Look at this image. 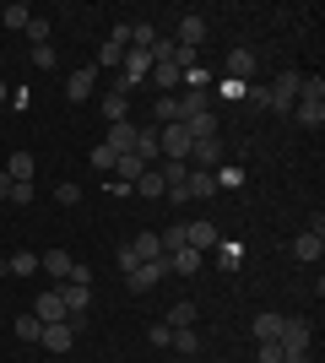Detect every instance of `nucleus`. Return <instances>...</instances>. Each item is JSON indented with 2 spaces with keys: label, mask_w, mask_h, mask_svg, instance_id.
I'll use <instances>...</instances> for the list:
<instances>
[{
  "label": "nucleus",
  "mask_w": 325,
  "mask_h": 363,
  "mask_svg": "<svg viewBox=\"0 0 325 363\" xmlns=\"http://www.w3.org/2000/svg\"><path fill=\"white\" fill-rule=\"evenodd\" d=\"M293 120L304 125V130H320V125H325V82H320V76H304V82H298Z\"/></svg>",
  "instance_id": "nucleus-1"
},
{
  "label": "nucleus",
  "mask_w": 325,
  "mask_h": 363,
  "mask_svg": "<svg viewBox=\"0 0 325 363\" xmlns=\"http://www.w3.org/2000/svg\"><path fill=\"white\" fill-rule=\"evenodd\" d=\"M190 147H195V141H190L185 125H157V152H163L169 163H190Z\"/></svg>",
  "instance_id": "nucleus-2"
},
{
  "label": "nucleus",
  "mask_w": 325,
  "mask_h": 363,
  "mask_svg": "<svg viewBox=\"0 0 325 363\" xmlns=\"http://www.w3.org/2000/svg\"><path fill=\"white\" fill-rule=\"evenodd\" d=\"M298 82H304L298 71H282V76H277V87L266 92V108H271V114H293V104H298Z\"/></svg>",
  "instance_id": "nucleus-3"
},
{
  "label": "nucleus",
  "mask_w": 325,
  "mask_h": 363,
  "mask_svg": "<svg viewBox=\"0 0 325 363\" xmlns=\"http://www.w3.org/2000/svg\"><path fill=\"white\" fill-rule=\"evenodd\" d=\"M277 347H282V352H309V320H298V315H282Z\"/></svg>",
  "instance_id": "nucleus-4"
},
{
  "label": "nucleus",
  "mask_w": 325,
  "mask_h": 363,
  "mask_svg": "<svg viewBox=\"0 0 325 363\" xmlns=\"http://www.w3.org/2000/svg\"><path fill=\"white\" fill-rule=\"evenodd\" d=\"M38 347H49V352H71V347H76V325H71V320H55V325H44V331H38Z\"/></svg>",
  "instance_id": "nucleus-5"
},
{
  "label": "nucleus",
  "mask_w": 325,
  "mask_h": 363,
  "mask_svg": "<svg viewBox=\"0 0 325 363\" xmlns=\"http://www.w3.org/2000/svg\"><path fill=\"white\" fill-rule=\"evenodd\" d=\"M136 136H141V125L136 120H120V125H108L103 147L114 152V157H125V152H136Z\"/></svg>",
  "instance_id": "nucleus-6"
},
{
  "label": "nucleus",
  "mask_w": 325,
  "mask_h": 363,
  "mask_svg": "<svg viewBox=\"0 0 325 363\" xmlns=\"http://www.w3.org/2000/svg\"><path fill=\"white\" fill-rule=\"evenodd\" d=\"M320 255H325V233H320V223H314L309 233H298V239H293V260H298V266H314Z\"/></svg>",
  "instance_id": "nucleus-7"
},
{
  "label": "nucleus",
  "mask_w": 325,
  "mask_h": 363,
  "mask_svg": "<svg viewBox=\"0 0 325 363\" xmlns=\"http://www.w3.org/2000/svg\"><path fill=\"white\" fill-rule=\"evenodd\" d=\"M93 87H98V65H81V71L65 76V98H71V104H87Z\"/></svg>",
  "instance_id": "nucleus-8"
},
{
  "label": "nucleus",
  "mask_w": 325,
  "mask_h": 363,
  "mask_svg": "<svg viewBox=\"0 0 325 363\" xmlns=\"http://www.w3.org/2000/svg\"><path fill=\"white\" fill-rule=\"evenodd\" d=\"M163 277H169V272H163V260H136V272L125 277V282H130V293H152Z\"/></svg>",
  "instance_id": "nucleus-9"
},
{
  "label": "nucleus",
  "mask_w": 325,
  "mask_h": 363,
  "mask_svg": "<svg viewBox=\"0 0 325 363\" xmlns=\"http://www.w3.org/2000/svg\"><path fill=\"white\" fill-rule=\"evenodd\" d=\"M201 250H190V244H185V250H173V255H163V272H169V277H195V272H201Z\"/></svg>",
  "instance_id": "nucleus-10"
},
{
  "label": "nucleus",
  "mask_w": 325,
  "mask_h": 363,
  "mask_svg": "<svg viewBox=\"0 0 325 363\" xmlns=\"http://www.w3.org/2000/svg\"><path fill=\"white\" fill-rule=\"evenodd\" d=\"M190 168H206V174H217V168H222V141H195V147H190Z\"/></svg>",
  "instance_id": "nucleus-11"
},
{
  "label": "nucleus",
  "mask_w": 325,
  "mask_h": 363,
  "mask_svg": "<svg viewBox=\"0 0 325 363\" xmlns=\"http://www.w3.org/2000/svg\"><path fill=\"white\" fill-rule=\"evenodd\" d=\"M173 44H179V49H201V44H206V16H179Z\"/></svg>",
  "instance_id": "nucleus-12"
},
{
  "label": "nucleus",
  "mask_w": 325,
  "mask_h": 363,
  "mask_svg": "<svg viewBox=\"0 0 325 363\" xmlns=\"http://www.w3.org/2000/svg\"><path fill=\"white\" fill-rule=\"evenodd\" d=\"M33 315L44 320V325H55V320H71V315H65V303H60V293H55V288L33 298Z\"/></svg>",
  "instance_id": "nucleus-13"
},
{
  "label": "nucleus",
  "mask_w": 325,
  "mask_h": 363,
  "mask_svg": "<svg viewBox=\"0 0 325 363\" xmlns=\"http://www.w3.org/2000/svg\"><path fill=\"white\" fill-rule=\"evenodd\" d=\"M0 174L11 184H33V152H11V157L0 163Z\"/></svg>",
  "instance_id": "nucleus-14"
},
{
  "label": "nucleus",
  "mask_w": 325,
  "mask_h": 363,
  "mask_svg": "<svg viewBox=\"0 0 325 363\" xmlns=\"http://www.w3.org/2000/svg\"><path fill=\"white\" fill-rule=\"evenodd\" d=\"M228 82H244L249 87V76H255V55H249V49H228Z\"/></svg>",
  "instance_id": "nucleus-15"
},
{
  "label": "nucleus",
  "mask_w": 325,
  "mask_h": 363,
  "mask_svg": "<svg viewBox=\"0 0 325 363\" xmlns=\"http://www.w3.org/2000/svg\"><path fill=\"white\" fill-rule=\"evenodd\" d=\"M185 196H190V201H206V196H217V179L206 174V168H190V174H185Z\"/></svg>",
  "instance_id": "nucleus-16"
},
{
  "label": "nucleus",
  "mask_w": 325,
  "mask_h": 363,
  "mask_svg": "<svg viewBox=\"0 0 325 363\" xmlns=\"http://www.w3.org/2000/svg\"><path fill=\"white\" fill-rule=\"evenodd\" d=\"M71 266H76V260L65 255V250H49V255H38V272H49L55 282H65V277H71Z\"/></svg>",
  "instance_id": "nucleus-17"
},
{
  "label": "nucleus",
  "mask_w": 325,
  "mask_h": 363,
  "mask_svg": "<svg viewBox=\"0 0 325 363\" xmlns=\"http://www.w3.org/2000/svg\"><path fill=\"white\" fill-rule=\"evenodd\" d=\"M98 108H103V120H108V125H120V120H125V108H130V92L108 87V92H103V104H98Z\"/></svg>",
  "instance_id": "nucleus-18"
},
{
  "label": "nucleus",
  "mask_w": 325,
  "mask_h": 363,
  "mask_svg": "<svg viewBox=\"0 0 325 363\" xmlns=\"http://www.w3.org/2000/svg\"><path fill=\"white\" fill-rule=\"evenodd\" d=\"M136 157H141V168H152L163 152H157V125H141V136H136Z\"/></svg>",
  "instance_id": "nucleus-19"
},
{
  "label": "nucleus",
  "mask_w": 325,
  "mask_h": 363,
  "mask_svg": "<svg viewBox=\"0 0 325 363\" xmlns=\"http://www.w3.org/2000/svg\"><path fill=\"white\" fill-rule=\"evenodd\" d=\"M185 130H190V141H212V136H217V114H212V108L190 114V120H185Z\"/></svg>",
  "instance_id": "nucleus-20"
},
{
  "label": "nucleus",
  "mask_w": 325,
  "mask_h": 363,
  "mask_svg": "<svg viewBox=\"0 0 325 363\" xmlns=\"http://www.w3.org/2000/svg\"><path fill=\"white\" fill-rule=\"evenodd\" d=\"M185 244H190V250H201V255H206V250H212V244H217V228H212V223H185Z\"/></svg>",
  "instance_id": "nucleus-21"
},
{
  "label": "nucleus",
  "mask_w": 325,
  "mask_h": 363,
  "mask_svg": "<svg viewBox=\"0 0 325 363\" xmlns=\"http://www.w3.org/2000/svg\"><path fill=\"white\" fill-rule=\"evenodd\" d=\"M141 174H147V168H141V157H136V152H125V157H114V174H108V179H120V184H136Z\"/></svg>",
  "instance_id": "nucleus-22"
},
{
  "label": "nucleus",
  "mask_w": 325,
  "mask_h": 363,
  "mask_svg": "<svg viewBox=\"0 0 325 363\" xmlns=\"http://www.w3.org/2000/svg\"><path fill=\"white\" fill-rule=\"evenodd\" d=\"M179 76H185V71H179V65H169V60H157V65H152V87L163 92V98H169V92L179 87Z\"/></svg>",
  "instance_id": "nucleus-23"
},
{
  "label": "nucleus",
  "mask_w": 325,
  "mask_h": 363,
  "mask_svg": "<svg viewBox=\"0 0 325 363\" xmlns=\"http://www.w3.org/2000/svg\"><path fill=\"white\" fill-rule=\"evenodd\" d=\"M130 250H136V260H163V239H157V233H136Z\"/></svg>",
  "instance_id": "nucleus-24"
},
{
  "label": "nucleus",
  "mask_w": 325,
  "mask_h": 363,
  "mask_svg": "<svg viewBox=\"0 0 325 363\" xmlns=\"http://www.w3.org/2000/svg\"><path fill=\"white\" fill-rule=\"evenodd\" d=\"M190 320H195V303H190V298H179V303L169 309V315H163V325H169V331H185Z\"/></svg>",
  "instance_id": "nucleus-25"
},
{
  "label": "nucleus",
  "mask_w": 325,
  "mask_h": 363,
  "mask_svg": "<svg viewBox=\"0 0 325 363\" xmlns=\"http://www.w3.org/2000/svg\"><path fill=\"white\" fill-rule=\"evenodd\" d=\"M136 190H141V201H157V196H163V179H157V168H147V174L130 184V196H136Z\"/></svg>",
  "instance_id": "nucleus-26"
},
{
  "label": "nucleus",
  "mask_w": 325,
  "mask_h": 363,
  "mask_svg": "<svg viewBox=\"0 0 325 363\" xmlns=\"http://www.w3.org/2000/svg\"><path fill=\"white\" fill-rule=\"evenodd\" d=\"M22 33H28V44H33V49H44L49 38H55V28H49V16H33V22H28Z\"/></svg>",
  "instance_id": "nucleus-27"
},
{
  "label": "nucleus",
  "mask_w": 325,
  "mask_h": 363,
  "mask_svg": "<svg viewBox=\"0 0 325 363\" xmlns=\"http://www.w3.org/2000/svg\"><path fill=\"white\" fill-rule=\"evenodd\" d=\"M11 331H16V342H38L44 320H38V315H22V320H11Z\"/></svg>",
  "instance_id": "nucleus-28"
},
{
  "label": "nucleus",
  "mask_w": 325,
  "mask_h": 363,
  "mask_svg": "<svg viewBox=\"0 0 325 363\" xmlns=\"http://www.w3.org/2000/svg\"><path fill=\"white\" fill-rule=\"evenodd\" d=\"M201 108H212V98H206V92H185V98H179V125H185L190 114H201Z\"/></svg>",
  "instance_id": "nucleus-29"
},
{
  "label": "nucleus",
  "mask_w": 325,
  "mask_h": 363,
  "mask_svg": "<svg viewBox=\"0 0 325 363\" xmlns=\"http://www.w3.org/2000/svg\"><path fill=\"white\" fill-rule=\"evenodd\" d=\"M169 347H179L185 358H195V352H201V336H195V325H185V331H173V342H169Z\"/></svg>",
  "instance_id": "nucleus-30"
},
{
  "label": "nucleus",
  "mask_w": 325,
  "mask_h": 363,
  "mask_svg": "<svg viewBox=\"0 0 325 363\" xmlns=\"http://www.w3.org/2000/svg\"><path fill=\"white\" fill-rule=\"evenodd\" d=\"M6 272H16V277H33V272H38V255H33V250H16V255L6 260Z\"/></svg>",
  "instance_id": "nucleus-31"
},
{
  "label": "nucleus",
  "mask_w": 325,
  "mask_h": 363,
  "mask_svg": "<svg viewBox=\"0 0 325 363\" xmlns=\"http://www.w3.org/2000/svg\"><path fill=\"white\" fill-rule=\"evenodd\" d=\"M93 65H98V71H120V65H125V49H120V44H103Z\"/></svg>",
  "instance_id": "nucleus-32"
},
{
  "label": "nucleus",
  "mask_w": 325,
  "mask_h": 363,
  "mask_svg": "<svg viewBox=\"0 0 325 363\" xmlns=\"http://www.w3.org/2000/svg\"><path fill=\"white\" fill-rule=\"evenodd\" d=\"M277 331H282V315H261L255 320V342H277Z\"/></svg>",
  "instance_id": "nucleus-33"
},
{
  "label": "nucleus",
  "mask_w": 325,
  "mask_h": 363,
  "mask_svg": "<svg viewBox=\"0 0 325 363\" xmlns=\"http://www.w3.org/2000/svg\"><path fill=\"white\" fill-rule=\"evenodd\" d=\"M0 22H6V28H28V22H33V11L22 6V0H16V6H6V16H0Z\"/></svg>",
  "instance_id": "nucleus-34"
},
{
  "label": "nucleus",
  "mask_w": 325,
  "mask_h": 363,
  "mask_svg": "<svg viewBox=\"0 0 325 363\" xmlns=\"http://www.w3.org/2000/svg\"><path fill=\"white\" fill-rule=\"evenodd\" d=\"M239 260H244V250H239V244H222V250H217V266H222V272H233Z\"/></svg>",
  "instance_id": "nucleus-35"
},
{
  "label": "nucleus",
  "mask_w": 325,
  "mask_h": 363,
  "mask_svg": "<svg viewBox=\"0 0 325 363\" xmlns=\"http://www.w3.org/2000/svg\"><path fill=\"white\" fill-rule=\"evenodd\" d=\"M212 179H217V190H228V184H239V179H244V168L222 163V168H217V174H212Z\"/></svg>",
  "instance_id": "nucleus-36"
},
{
  "label": "nucleus",
  "mask_w": 325,
  "mask_h": 363,
  "mask_svg": "<svg viewBox=\"0 0 325 363\" xmlns=\"http://www.w3.org/2000/svg\"><path fill=\"white\" fill-rule=\"evenodd\" d=\"M93 168H98V174H114V152H108L103 141L93 147Z\"/></svg>",
  "instance_id": "nucleus-37"
},
{
  "label": "nucleus",
  "mask_w": 325,
  "mask_h": 363,
  "mask_svg": "<svg viewBox=\"0 0 325 363\" xmlns=\"http://www.w3.org/2000/svg\"><path fill=\"white\" fill-rule=\"evenodd\" d=\"M55 201H60V206H76V201H81V184H55Z\"/></svg>",
  "instance_id": "nucleus-38"
},
{
  "label": "nucleus",
  "mask_w": 325,
  "mask_h": 363,
  "mask_svg": "<svg viewBox=\"0 0 325 363\" xmlns=\"http://www.w3.org/2000/svg\"><path fill=\"white\" fill-rule=\"evenodd\" d=\"M255 363H282V347L277 342H261V347H255Z\"/></svg>",
  "instance_id": "nucleus-39"
},
{
  "label": "nucleus",
  "mask_w": 325,
  "mask_h": 363,
  "mask_svg": "<svg viewBox=\"0 0 325 363\" xmlns=\"http://www.w3.org/2000/svg\"><path fill=\"white\" fill-rule=\"evenodd\" d=\"M147 342H152V347H169V342H173V331H169V325H163V320H157L152 331H147Z\"/></svg>",
  "instance_id": "nucleus-40"
},
{
  "label": "nucleus",
  "mask_w": 325,
  "mask_h": 363,
  "mask_svg": "<svg viewBox=\"0 0 325 363\" xmlns=\"http://www.w3.org/2000/svg\"><path fill=\"white\" fill-rule=\"evenodd\" d=\"M120 272H125V277L136 272V250H130V244H120Z\"/></svg>",
  "instance_id": "nucleus-41"
},
{
  "label": "nucleus",
  "mask_w": 325,
  "mask_h": 363,
  "mask_svg": "<svg viewBox=\"0 0 325 363\" xmlns=\"http://www.w3.org/2000/svg\"><path fill=\"white\" fill-rule=\"evenodd\" d=\"M108 44H120V49H130V22H120V28L108 33Z\"/></svg>",
  "instance_id": "nucleus-42"
},
{
  "label": "nucleus",
  "mask_w": 325,
  "mask_h": 363,
  "mask_svg": "<svg viewBox=\"0 0 325 363\" xmlns=\"http://www.w3.org/2000/svg\"><path fill=\"white\" fill-rule=\"evenodd\" d=\"M33 65H38V71H49V65H55V49H49V44L33 49Z\"/></svg>",
  "instance_id": "nucleus-43"
},
{
  "label": "nucleus",
  "mask_w": 325,
  "mask_h": 363,
  "mask_svg": "<svg viewBox=\"0 0 325 363\" xmlns=\"http://www.w3.org/2000/svg\"><path fill=\"white\" fill-rule=\"evenodd\" d=\"M33 201V184H11V206H28Z\"/></svg>",
  "instance_id": "nucleus-44"
},
{
  "label": "nucleus",
  "mask_w": 325,
  "mask_h": 363,
  "mask_svg": "<svg viewBox=\"0 0 325 363\" xmlns=\"http://www.w3.org/2000/svg\"><path fill=\"white\" fill-rule=\"evenodd\" d=\"M282 363H309V352H282Z\"/></svg>",
  "instance_id": "nucleus-45"
},
{
  "label": "nucleus",
  "mask_w": 325,
  "mask_h": 363,
  "mask_svg": "<svg viewBox=\"0 0 325 363\" xmlns=\"http://www.w3.org/2000/svg\"><path fill=\"white\" fill-rule=\"evenodd\" d=\"M0 201H11V179L6 174H0Z\"/></svg>",
  "instance_id": "nucleus-46"
},
{
  "label": "nucleus",
  "mask_w": 325,
  "mask_h": 363,
  "mask_svg": "<svg viewBox=\"0 0 325 363\" xmlns=\"http://www.w3.org/2000/svg\"><path fill=\"white\" fill-rule=\"evenodd\" d=\"M6 98H11V87H6V82H0V104H6Z\"/></svg>",
  "instance_id": "nucleus-47"
},
{
  "label": "nucleus",
  "mask_w": 325,
  "mask_h": 363,
  "mask_svg": "<svg viewBox=\"0 0 325 363\" xmlns=\"http://www.w3.org/2000/svg\"><path fill=\"white\" fill-rule=\"evenodd\" d=\"M0 71H6V55H0Z\"/></svg>",
  "instance_id": "nucleus-48"
},
{
  "label": "nucleus",
  "mask_w": 325,
  "mask_h": 363,
  "mask_svg": "<svg viewBox=\"0 0 325 363\" xmlns=\"http://www.w3.org/2000/svg\"><path fill=\"white\" fill-rule=\"evenodd\" d=\"M0 325H6V315H0Z\"/></svg>",
  "instance_id": "nucleus-49"
}]
</instances>
